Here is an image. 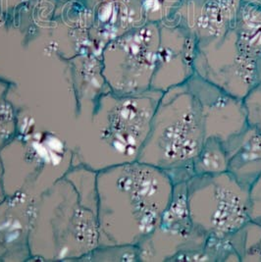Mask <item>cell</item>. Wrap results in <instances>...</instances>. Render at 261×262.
<instances>
[{
  "label": "cell",
  "instance_id": "1",
  "mask_svg": "<svg viewBox=\"0 0 261 262\" xmlns=\"http://www.w3.org/2000/svg\"><path fill=\"white\" fill-rule=\"evenodd\" d=\"M96 172L70 167L36 198L31 223V260L82 261L98 247Z\"/></svg>",
  "mask_w": 261,
  "mask_h": 262
},
{
  "label": "cell",
  "instance_id": "2",
  "mask_svg": "<svg viewBox=\"0 0 261 262\" xmlns=\"http://www.w3.org/2000/svg\"><path fill=\"white\" fill-rule=\"evenodd\" d=\"M173 182L139 160L96 172L98 247L139 246L160 222Z\"/></svg>",
  "mask_w": 261,
  "mask_h": 262
},
{
  "label": "cell",
  "instance_id": "3",
  "mask_svg": "<svg viewBox=\"0 0 261 262\" xmlns=\"http://www.w3.org/2000/svg\"><path fill=\"white\" fill-rule=\"evenodd\" d=\"M203 141L195 97L188 83L181 84L162 93L138 160L164 171L173 184L188 182Z\"/></svg>",
  "mask_w": 261,
  "mask_h": 262
},
{
  "label": "cell",
  "instance_id": "4",
  "mask_svg": "<svg viewBox=\"0 0 261 262\" xmlns=\"http://www.w3.org/2000/svg\"><path fill=\"white\" fill-rule=\"evenodd\" d=\"M161 96L155 90L127 96L107 91L95 100L96 171L139 159Z\"/></svg>",
  "mask_w": 261,
  "mask_h": 262
},
{
  "label": "cell",
  "instance_id": "5",
  "mask_svg": "<svg viewBox=\"0 0 261 262\" xmlns=\"http://www.w3.org/2000/svg\"><path fill=\"white\" fill-rule=\"evenodd\" d=\"M187 192L193 227L207 238H230L250 219L249 189L229 172L193 176Z\"/></svg>",
  "mask_w": 261,
  "mask_h": 262
},
{
  "label": "cell",
  "instance_id": "6",
  "mask_svg": "<svg viewBox=\"0 0 261 262\" xmlns=\"http://www.w3.org/2000/svg\"><path fill=\"white\" fill-rule=\"evenodd\" d=\"M159 29L145 23L109 41L100 52L101 70L108 90L120 96L151 90Z\"/></svg>",
  "mask_w": 261,
  "mask_h": 262
},
{
  "label": "cell",
  "instance_id": "7",
  "mask_svg": "<svg viewBox=\"0 0 261 262\" xmlns=\"http://www.w3.org/2000/svg\"><path fill=\"white\" fill-rule=\"evenodd\" d=\"M194 69L203 80L243 99L256 83V62L238 43L235 23L223 35L198 42Z\"/></svg>",
  "mask_w": 261,
  "mask_h": 262
},
{
  "label": "cell",
  "instance_id": "8",
  "mask_svg": "<svg viewBox=\"0 0 261 262\" xmlns=\"http://www.w3.org/2000/svg\"><path fill=\"white\" fill-rule=\"evenodd\" d=\"M159 46L151 90L164 93L185 84L195 75L198 42L190 31L173 17L158 23Z\"/></svg>",
  "mask_w": 261,
  "mask_h": 262
},
{
  "label": "cell",
  "instance_id": "9",
  "mask_svg": "<svg viewBox=\"0 0 261 262\" xmlns=\"http://www.w3.org/2000/svg\"><path fill=\"white\" fill-rule=\"evenodd\" d=\"M202 118L204 139L216 138L228 144L248 126L244 99L232 96L198 75L188 82Z\"/></svg>",
  "mask_w": 261,
  "mask_h": 262
},
{
  "label": "cell",
  "instance_id": "10",
  "mask_svg": "<svg viewBox=\"0 0 261 262\" xmlns=\"http://www.w3.org/2000/svg\"><path fill=\"white\" fill-rule=\"evenodd\" d=\"M91 51L100 55L116 37L145 24L140 0H79Z\"/></svg>",
  "mask_w": 261,
  "mask_h": 262
},
{
  "label": "cell",
  "instance_id": "11",
  "mask_svg": "<svg viewBox=\"0 0 261 262\" xmlns=\"http://www.w3.org/2000/svg\"><path fill=\"white\" fill-rule=\"evenodd\" d=\"M36 199L18 191L0 203V261L31 260L30 232Z\"/></svg>",
  "mask_w": 261,
  "mask_h": 262
},
{
  "label": "cell",
  "instance_id": "12",
  "mask_svg": "<svg viewBox=\"0 0 261 262\" xmlns=\"http://www.w3.org/2000/svg\"><path fill=\"white\" fill-rule=\"evenodd\" d=\"M242 0H181L171 16L184 25L197 42L223 35L237 19Z\"/></svg>",
  "mask_w": 261,
  "mask_h": 262
},
{
  "label": "cell",
  "instance_id": "13",
  "mask_svg": "<svg viewBox=\"0 0 261 262\" xmlns=\"http://www.w3.org/2000/svg\"><path fill=\"white\" fill-rule=\"evenodd\" d=\"M228 171L237 182L250 190L261 177V132L248 126L226 144Z\"/></svg>",
  "mask_w": 261,
  "mask_h": 262
},
{
  "label": "cell",
  "instance_id": "14",
  "mask_svg": "<svg viewBox=\"0 0 261 262\" xmlns=\"http://www.w3.org/2000/svg\"><path fill=\"white\" fill-rule=\"evenodd\" d=\"M228 171L225 144L216 138H205L192 161L193 176L215 175Z\"/></svg>",
  "mask_w": 261,
  "mask_h": 262
},
{
  "label": "cell",
  "instance_id": "15",
  "mask_svg": "<svg viewBox=\"0 0 261 262\" xmlns=\"http://www.w3.org/2000/svg\"><path fill=\"white\" fill-rule=\"evenodd\" d=\"M240 262H261V218H252L229 238Z\"/></svg>",
  "mask_w": 261,
  "mask_h": 262
},
{
  "label": "cell",
  "instance_id": "16",
  "mask_svg": "<svg viewBox=\"0 0 261 262\" xmlns=\"http://www.w3.org/2000/svg\"><path fill=\"white\" fill-rule=\"evenodd\" d=\"M11 83L0 78V150L9 143L17 132V113L7 96Z\"/></svg>",
  "mask_w": 261,
  "mask_h": 262
},
{
  "label": "cell",
  "instance_id": "17",
  "mask_svg": "<svg viewBox=\"0 0 261 262\" xmlns=\"http://www.w3.org/2000/svg\"><path fill=\"white\" fill-rule=\"evenodd\" d=\"M82 261H139L138 246L97 247Z\"/></svg>",
  "mask_w": 261,
  "mask_h": 262
},
{
  "label": "cell",
  "instance_id": "18",
  "mask_svg": "<svg viewBox=\"0 0 261 262\" xmlns=\"http://www.w3.org/2000/svg\"><path fill=\"white\" fill-rule=\"evenodd\" d=\"M146 23H160L170 18L181 0H140Z\"/></svg>",
  "mask_w": 261,
  "mask_h": 262
},
{
  "label": "cell",
  "instance_id": "19",
  "mask_svg": "<svg viewBox=\"0 0 261 262\" xmlns=\"http://www.w3.org/2000/svg\"><path fill=\"white\" fill-rule=\"evenodd\" d=\"M249 126L261 132V83H255L244 97Z\"/></svg>",
  "mask_w": 261,
  "mask_h": 262
},
{
  "label": "cell",
  "instance_id": "20",
  "mask_svg": "<svg viewBox=\"0 0 261 262\" xmlns=\"http://www.w3.org/2000/svg\"><path fill=\"white\" fill-rule=\"evenodd\" d=\"M32 0H0V17L7 24L26 8Z\"/></svg>",
  "mask_w": 261,
  "mask_h": 262
},
{
  "label": "cell",
  "instance_id": "21",
  "mask_svg": "<svg viewBox=\"0 0 261 262\" xmlns=\"http://www.w3.org/2000/svg\"><path fill=\"white\" fill-rule=\"evenodd\" d=\"M250 195V219L261 218V177L249 190Z\"/></svg>",
  "mask_w": 261,
  "mask_h": 262
},
{
  "label": "cell",
  "instance_id": "22",
  "mask_svg": "<svg viewBox=\"0 0 261 262\" xmlns=\"http://www.w3.org/2000/svg\"><path fill=\"white\" fill-rule=\"evenodd\" d=\"M6 196H7V193H6L5 184H4V165L0 155V203L6 199Z\"/></svg>",
  "mask_w": 261,
  "mask_h": 262
},
{
  "label": "cell",
  "instance_id": "23",
  "mask_svg": "<svg viewBox=\"0 0 261 262\" xmlns=\"http://www.w3.org/2000/svg\"><path fill=\"white\" fill-rule=\"evenodd\" d=\"M261 83V55L256 65V83Z\"/></svg>",
  "mask_w": 261,
  "mask_h": 262
},
{
  "label": "cell",
  "instance_id": "24",
  "mask_svg": "<svg viewBox=\"0 0 261 262\" xmlns=\"http://www.w3.org/2000/svg\"><path fill=\"white\" fill-rule=\"evenodd\" d=\"M243 2L246 3H251V4H256V5H261V0H242Z\"/></svg>",
  "mask_w": 261,
  "mask_h": 262
},
{
  "label": "cell",
  "instance_id": "25",
  "mask_svg": "<svg viewBox=\"0 0 261 262\" xmlns=\"http://www.w3.org/2000/svg\"><path fill=\"white\" fill-rule=\"evenodd\" d=\"M48 1H54V2L61 3V4H67V3H70V2L76 1V0H48Z\"/></svg>",
  "mask_w": 261,
  "mask_h": 262
}]
</instances>
